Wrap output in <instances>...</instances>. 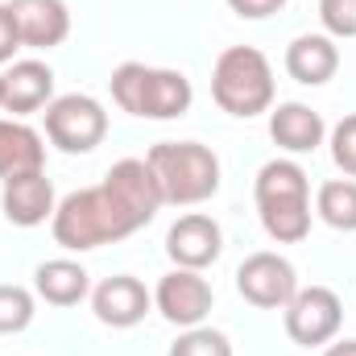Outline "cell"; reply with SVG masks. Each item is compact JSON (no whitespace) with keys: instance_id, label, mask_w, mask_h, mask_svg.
Wrapping results in <instances>:
<instances>
[{"instance_id":"8","label":"cell","mask_w":356,"mask_h":356,"mask_svg":"<svg viewBox=\"0 0 356 356\" xmlns=\"http://www.w3.org/2000/svg\"><path fill=\"white\" fill-rule=\"evenodd\" d=\"M236 290L261 311H286V302L298 294V273L282 253H253L236 269Z\"/></svg>"},{"instance_id":"5","label":"cell","mask_w":356,"mask_h":356,"mask_svg":"<svg viewBox=\"0 0 356 356\" xmlns=\"http://www.w3.org/2000/svg\"><path fill=\"white\" fill-rule=\"evenodd\" d=\"M211 99L228 116H261L273 108V67L257 46H228L211 71Z\"/></svg>"},{"instance_id":"20","label":"cell","mask_w":356,"mask_h":356,"mask_svg":"<svg viewBox=\"0 0 356 356\" xmlns=\"http://www.w3.org/2000/svg\"><path fill=\"white\" fill-rule=\"evenodd\" d=\"M33 323V294L25 286L0 282V336H17Z\"/></svg>"},{"instance_id":"27","label":"cell","mask_w":356,"mask_h":356,"mask_svg":"<svg viewBox=\"0 0 356 356\" xmlns=\"http://www.w3.org/2000/svg\"><path fill=\"white\" fill-rule=\"evenodd\" d=\"M0 108H4V75H0Z\"/></svg>"},{"instance_id":"16","label":"cell","mask_w":356,"mask_h":356,"mask_svg":"<svg viewBox=\"0 0 356 356\" xmlns=\"http://www.w3.org/2000/svg\"><path fill=\"white\" fill-rule=\"evenodd\" d=\"M54 95V71L38 58H21L4 71V112L13 116H29L38 108H46Z\"/></svg>"},{"instance_id":"14","label":"cell","mask_w":356,"mask_h":356,"mask_svg":"<svg viewBox=\"0 0 356 356\" xmlns=\"http://www.w3.org/2000/svg\"><path fill=\"white\" fill-rule=\"evenodd\" d=\"M286 71L302 88H323L340 71V46L327 33H298L286 46Z\"/></svg>"},{"instance_id":"13","label":"cell","mask_w":356,"mask_h":356,"mask_svg":"<svg viewBox=\"0 0 356 356\" xmlns=\"http://www.w3.org/2000/svg\"><path fill=\"white\" fill-rule=\"evenodd\" d=\"M8 13L17 21L21 46L50 50V46H63L71 33V13L63 0H8Z\"/></svg>"},{"instance_id":"23","label":"cell","mask_w":356,"mask_h":356,"mask_svg":"<svg viewBox=\"0 0 356 356\" xmlns=\"http://www.w3.org/2000/svg\"><path fill=\"white\" fill-rule=\"evenodd\" d=\"M332 162L348 178H356V112L332 129Z\"/></svg>"},{"instance_id":"15","label":"cell","mask_w":356,"mask_h":356,"mask_svg":"<svg viewBox=\"0 0 356 356\" xmlns=\"http://www.w3.org/2000/svg\"><path fill=\"white\" fill-rule=\"evenodd\" d=\"M269 137H273V145L286 149V154H311V149L323 145L327 124H323V116H319L315 108L290 99V104H277V108L269 112Z\"/></svg>"},{"instance_id":"10","label":"cell","mask_w":356,"mask_h":356,"mask_svg":"<svg viewBox=\"0 0 356 356\" xmlns=\"http://www.w3.org/2000/svg\"><path fill=\"white\" fill-rule=\"evenodd\" d=\"M166 253L178 269H203L216 266L220 253H224V232L211 216L203 211H191V216H178L166 232Z\"/></svg>"},{"instance_id":"12","label":"cell","mask_w":356,"mask_h":356,"mask_svg":"<svg viewBox=\"0 0 356 356\" xmlns=\"http://www.w3.org/2000/svg\"><path fill=\"white\" fill-rule=\"evenodd\" d=\"M0 207H4V220L17 224V228H38L54 216V182L46 178V170H29V175L4 178V191H0Z\"/></svg>"},{"instance_id":"18","label":"cell","mask_w":356,"mask_h":356,"mask_svg":"<svg viewBox=\"0 0 356 356\" xmlns=\"http://www.w3.org/2000/svg\"><path fill=\"white\" fill-rule=\"evenodd\" d=\"M42 166H46L42 137L29 124H21V120H4L0 116V182L29 175V170H42Z\"/></svg>"},{"instance_id":"2","label":"cell","mask_w":356,"mask_h":356,"mask_svg":"<svg viewBox=\"0 0 356 356\" xmlns=\"http://www.w3.org/2000/svg\"><path fill=\"white\" fill-rule=\"evenodd\" d=\"M257 216L269 241L277 245H298L311 232V186L307 170L290 158H273L257 170Z\"/></svg>"},{"instance_id":"17","label":"cell","mask_w":356,"mask_h":356,"mask_svg":"<svg viewBox=\"0 0 356 356\" xmlns=\"http://www.w3.org/2000/svg\"><path fill=\"white\" fill-rule=\"evenodd\" d=\"M33 290L50 307H75L91 294V273L71 257H54L33 269Z\"/></svg>"},{"instance_id":"21","label":"cell","mask_w":356,"mask_h":356,"mask_svg":"<svg viewBox=\"0 0 356 356\" xmlns=\"http://www.w3.org/2000/svg\"><path fill=\"white\" fill-rule=\"evenodd\" d=\"M166 356H232V344H228L224 332L199 323V327H186L175 344H170Z\"/></svg>"},{"instance_id":"25","label":"cell","mask_w":356,"mask_h":356,"mask_svg":"<svg viewBox=\"0 0 356 356\" xmlns=\"http://www.w3.org/2000/svg\"><path fill=\"white\" fill-rule=\"evenodd\" d=\"M21 46V38H17V21H13V13H8V4H0V63H13V50Z\"/></svg>"},{"instance_id":"1","label":"cell","mask_w":356,"mask_h":356,"mask_svg":"<svg viewBox=\"0 0 356 356\" xmlns=\"http://www.w3.org/2000/svg\"><path fill=\"white\" fill-rule=\"evenodd\" d=\"M162 207V191L154 182V170L145 166V158H124L116 162L99 186L71 191L54 216H50V232L63 249L71 253H88L99 245L124 241L137 228H145Z\"/></svg>"},{"instance_id":"9","label":"cell","mask_w":356,"mask_h":356,"mask_svg":"<svg viewBox=\"0 0 356 356\" xmlns=\"http://www.w3.org/2000/svg\"><path fill=\"white\" fill-rule=\"evenodd\" d=\"M211 302H216V294H211V286H207V277H203L199 269H178L175 266L162 282H158V290H154V307H158L175 327H199V323L207 319Z\"/></svg>"},{"instance_id":"26","label":"cell","mask_w":356,"mask_h":356,"mask_svg":"<svg viewBox=\"0 0 356 356\" xmlns=\"http://www.w3.org/2000/svg\"><path fill=\"white\" fill-rule=\"evenodd\" d=\"M323 356H356V340H336V344H327Z\"/></svg>"},{"instance_id":"3","label":"cell","mask_w":356,"mask_h":356,"mask_svg":"<svg viewBox=\"0 0 356 356\" xmlns=\"http://www.w3.org/2000/svg\"><path fill=\"white\" fill-rule=\"evenodd\" d=\"M145 166L162 191V203L195 207L220 191V158L199 141H158L145 154Z\"/></svg>"},{"instance_id":"22","label":"cell","mask_w":356,"mask_h":356,"mask_svg":"<svg viewBox=\"0 0 356 356\" xmlns=\"http://www.w3.org/2000/svg\"><path fill=\"white\" fill-rule=\"evenodd\" d=\"M319 21L327 38H356V0H319Z\"/></svg>"},{"instance_id":"24","label":"cell","mask_w":356,"mask_h":356,"mask_svg":"<svg viewBox=\"0 0 356 356\" xmlns=\"http://www.w3.org/2000/svg\"><path fill=\"white\" fill-rule=\"evenodd\" d=\"M282 4H286V0H228V8H232L236 17H245V21H266V17H273Z\"/></svg>"},{"instance_id":"7","label":"cell","mask_w":356,"mask_h":356,"mask_svg":"<svg viewBox=\"0 0 356 356\" xmlns=\"http://www.w3.org/2000/svg\"><path fill=\"white\" fill-rule=\"evenodd\" d=\"M344 323V302L327 286H307L286 302V336L302 348L332 344Z\"/></svg>"},{"instance_id":"4","label":"cell","mask_w":356,"mask_h":356,"mask_svg":"<svg viewBox=\"0 0 356 356\" xmlns=\"http://www.w3.org/2000/svg\"><path fill=\"white\" fill-rule=\"evenodd\" d=\"M112 99L120 112L141 120H175L191 108L195 91L182 71L170 67H145V63H120L112 71Z\"/></svg>"},{"instance_id":"11","label":"cell","mask_w":356,"mask_h":356,"mask_svg":"<svg viewBox=\"0 0 356 356\" xmlns=\"http://www.w3.org/2000/svg\"><path fill=\"white\" fill-rule=\"evenodd\" d=\"M154 307V294L145 290L141 277L133 273H116V277H104L95 290H91V311L104 327H137Z\"/></svg>"},{"instance_id":"6","label":"cell","mask_w":356,"mask_h":356,"mask_svg":"<svg viewBox=\"0 0 356 356\" xmlns=\"http://www.w3.org/2000/svg\"><path fill=\"white\" fill-rule=\"evenodd\" d=\"M46 137L63 154H91L108 137V112L91 95H58L46 104Z\"/></svg>"},{"instance_id":"19","label":"cell","mask_w":356,"mask_h":356,"mask_svg":"<svg viewBox=\"0 0 356 356\" xmlns=\"http://www.w3.org/2000/svg\"><path fill=\"white\" fill-rule=\"evenodd\" d=\"M315 211L336 232H356V178H332L315 195Z\"/></svg>"}]
</instances>
